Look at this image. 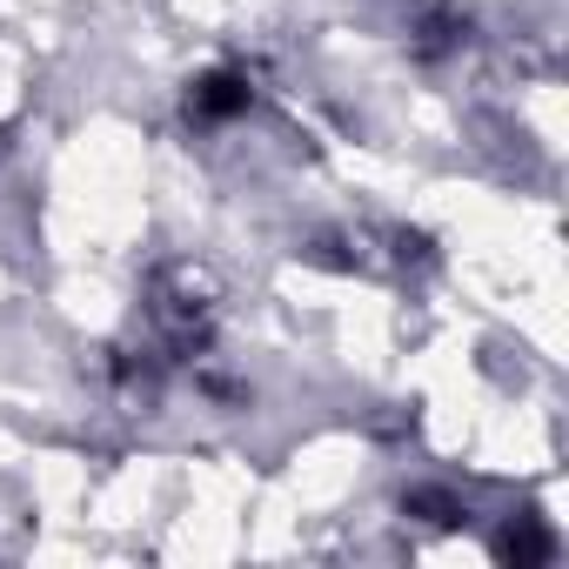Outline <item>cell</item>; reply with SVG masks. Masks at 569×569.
I'll return each mask as SVG.
<instances>
[{"mask_svg":"<svg viewBox=\"0 0 569 569\" xmlns=\"http://www.w3.org/2000/svg\"><path fill=\"white\" fill-rule=\"evenodd\" d=\"M148 296H154V322L168 336V356H194L201 362L208 342H214V281H208V268L168 261V268H154Z\"/></svg>","mask_w":569,"mask_h":569,"instance_id":"cell-1","label":"cell"},{"mask_svg":"<svg viewBox=\"0 0 569 569\" xmlns=\"http://www.w3.org/2000/svg\"><path fill=\"white\" fill-rule=\"evenodd\" d=\"M462 34H469V28H462V14H449V8H429V14L409 28V48H416L422 61H442V54H456V48H462Z\"/></svg>","mask_w":569,"mask_h":569,"instance_id":"cell-3","label":"cell"},{"mask_svg":"<svg viewBox=\"0 0 569 569\" xmlns=\"http://www.w3.org/2000/svg\"><path fill=\"white\" fill-rule=\"evenodd\" d=\"M496 549H502V562H516V569H536V562H549V556H556V536H549L536 516H516V522L502 529V542H496Z\"/></svg>","mask_w":569,"mask_h":569,"instance_id":"cell-4","label":"cell"},{"mask_svg":"<svg viewBox=\"0 0 569 569\" xmlns=\"http://www.w3.org/2000/svg\"><path fill=\"white\" fill-rule=\"evenodd\" d=\"M402 516H422V522H436V529H456V522H469V502L449 496V489H409V496H402Z\"/></svg>","mask_w":569,"mask_h":569,"instance_id":"cell-5","label":"cell"},{"mask_svg":"<svg viewBox=\"0 0 569 569\" xmlns=\"http://www.w3.org/2000/svg\"><path fill=\"white\" fill-rule=\"evenodd\" d=\"M248 108H254L248 68H214V74H201V81L188 88V121H201V128L234 121V114H248Z\"/></svg>","mask_w":569,"mask_h":569,"instance_id":"cell-2","label":"cell"}]
</instances>
